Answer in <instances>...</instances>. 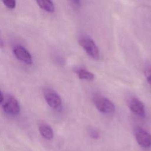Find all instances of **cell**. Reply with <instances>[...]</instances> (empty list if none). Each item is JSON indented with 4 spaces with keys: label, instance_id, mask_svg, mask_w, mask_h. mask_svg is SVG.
I'll return each mask as SVG.
<instances>
[{
    "label": "cell",
    "instance_id": "obj_8",
    "mask_svg": "<svg viewBox=\"0 0 151 151\" xmlns=\"http://www.w3.org/2000/svg\"><path fill=\"white\" fill-rule=\"evenodd\" d=\"M39 131L42 137L46 139H51L54 136L52 128L47 124H41L39 126Z\"/></svg>",
    "mask_w": 151,
    "mask_h": 151
},
{
    "label": "cell",
    "instance_id": "obj_4",
    "mask_svg": "<svg viewBox=\"0 0 151 151\" xmlns=\"http://www.w3.org/2000/svg\"><path fill=\"white\" fill-rule=\"evenodd\" d=\"M5 113L9 115H17L19 113L20 106L17 100L13 96H8L2 106Z\"/></svg>",
    "mask_w": 151,
    "mask_h": 151
},
{
    "label": "cell",
    "instance_id": "obj_5",
    "mask_svg": "<svg viewBox=\"0 0 151 151\" xmlns=\"http://www.w3.org/2000/svg\"><path fill=\"white\" fill-rule=\"evenodd\" d=\"M134 136L137 143L143 147L151 146V135L145 129L137 127L134 130Z\"/></svg>",
    "mask_w": 151,
    "mask_h": 151
},
{
    "label": "cell",
    "instance_id": "obj_9",
    "mask_svg": "<svg viewBox=\"0 0 151 151\" xmlns=\"http://www.w3.org/2000/svg\"><path fill=\"white\" fill-rule=\"evenodd\" d=\"M37 3L41 9H42L43 10L47 12H53L55 10L54 4L51 1H48V0L37 1Z\"/></svg>",
    "mask_w": 151,
    "mask_h": 151
},
{
    "label": "cell",
    "instance_id": "obj_1",
    "mask_svg": "<svg viewBox=\"0 0 151 151\" xmlns=\"http://www.w3.org/2000/svg\"><path fill=\"white\" fill-rule=\"evenodd\" d=\"M78 42L90 57L94 60H99L100 57L99 49L94 41L90 37L87 35L81 37Z\"/></svg>",
    "mask_w": 151,
    "mask_h": 151
},
{
    "label": "cell",
    "instance_id": "obj_3",
    "mask_svg": "<svg viewBox=\"0 0 151 151\" xmlns=\"http://www.w3.org/2000/svg\"><path fill=\"white\" fill-rule=\"evenodd\" d=\"M44 99L47 103L53 109H58L61 105V99L54 90L47 88L44 91Z\"/></svg>",
    "mask_w": 151,
    "mask_h": 151
},
{
    "label": "cell",
    "instance_id": "obj_15",
    "mask_svg": "<svg viewBox=\"0 0 151 151\" xmlns=\"http://www.w3.org/2000/svg\"><path fill=\"white\" fill-rule=\"evenodd\" d=\"M3 101H4V96L2 94V93L0 91V104L2 103Z\"/></svg>",
    "mask_w": 151,
    "mask_h": 151
},
{
    "label": "cell",
    "instance_id": "obj_14",
    "mask_svg": "<svg viewBox=\"0 0 151 151\" xmlns=\"http://www.w3.org/2000/svg\"><path fill=\"white\" fill-rule=\"evenodd\" d=\"M90 135L93 138H97L98 136H99L98 133L96 130H93V129L90 130Z\"/></svg>",
    "mask_w": 151,
    "mask_h": 151
},
{
    "label": "cell",
    "instance_id": "obj_2",
    "mask_svg": "<svg viewBox=\"0 0 151 151\" xmlns=\"http://www.w3.org/2000/svg\"><path fill=\"white\" fill-rule=\"evenodd\" d=\"M93 102L96 108L101 113L110 114L114 112L115 107L114 104L107 98L99 94L93 97Z\"/></svg>",
    "mask_w": 151,
    "mask_h": 151
},
{
    "label": "cell",
    "instance_id": "obj_6",
    "mask_svg": "<svg viewBox=\"0 0 151 151\" xmlns=\"http://www.w3.org/2000/svg\"><path fill=\"white\" fill-rule=\"evenodd\" d=\"M13 51L15 57L20 61L27 64H32V60L31 55L24 47L20 45L15 46Z\"/></svg>",
    "mask_w": 151,
    "mask_h": 151
},
{
    "label": "cell",
    "instance_id": "obj_13",
    "mask_svg": "<svg viewBox=\"0 0 151 151\" xmlns=\"http://www.w3.org/2000/svg\"><path fill=\"white\" fill-rule=\"evenodd\" d=\"M71 5L74 8H78L81 4H80V1H71Z\"/></svg>",
    "mask_w": 151,
    "mask_h": 151
},
{
    "label": "cell",
    "instance_id": "obj_11",
    "mask_svg": "<svg viewBox=\"0 0 151 151\" xmlns=\"http://www.w3.org/2000/svg\"><path fill=\"white\" fill-rule=\"evenodd\" d=\"M144 73L148 83L151 86V64H149L145 67Z\"/></svg>",
    "mask_w": 151,
    "mask_h": 151
},
{
    "label": "cell",
    "instance_id": "obj_7",
    "mask_svg": "<svg viewBox=\"0 0 151 151\" xmlns=\"http://www.w3.org/2000/svg\"><path fill=\"white\" fill-rule=\"evenodd\" d=\"M128 106L134 114L139 116H143L145 115V106L143 103L138 99L136 97L130 98L128 101Z\"/></svg>",
    "mask_w": 151,
    "mask_h": 151
},
{
    "label": "cell",
    "instance_id": "obj_10",
    "mask_svg": "<svg viewBox=\"0 0 151 151\" xmlns=\"http://www.w3.org/2000/svg\"><path fill=\"white\" fill-rule=\"evenodd\" d=\"M77 76L80 79L86 80H93L94 78V74L84 68H80L76 71Z\"/></svg>",
    "mask_w": 151,
    "mask_h": 151
},
{
    "label": "cell",
    "instance_id": "obj_12",
    "mask_svg": "<svg viewBox=\"0 0 151 151\" xmlns=\"http://www.w3.org/2000/svg\"><path fill=\"white\" fill-rule=\"evenodd\" d=\"M2 2L9 9H14L16 5V2L15 1H3Z\"/></svg>",
    "mask_w": 151,
    "mask_h": 151
}]
</instances>
